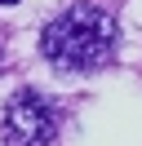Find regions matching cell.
<instances>
[{
  "mask_svg": "<svg viewBox=\"0 0 142 146\" xmlns=\"http://www.w3.org/2000/svg\"><path fill=\"white\" fill-rule=\"evenodd\" d=\"M40 53L58 71H102L115 53V18L89 0H76L40 31Z\"/></svg>",
  "mask_w": 142,
  "mask_h": 146,
  "instance_id": "cell-1",
  "label": "cell"
},
{
  "mask_svg": "<svg viewBox=\"0 0 142 146\" xmlns=\"http://www.w3.org/2000/svg\"><path fill=\"white\" fill-rule=\"evenodd\" d=\"M0 133H5L9 146H49L58 137V115H53V106L36 89H22L5 102Z\"/></svg>",
  "mask_w": 142,
  "mask_h": 146,
  "instance_id": "cell-2",
  "label": "cell"
},
{
  "mask_svg": "<svg viewBox=\"0 0 142 146\" xmlns=\"http://www.w3.org/2000/svg\"><path fill=\"white\" fill-rule=\"evenodd\" d=\"M0 5H18V0H0Z\"/></svg>",
  "mask_w": 142,
  "mask_h": 146,
  "instance_id": "cell-3",
  "label": "cell"
},
{
  "mask_svg": "<svg viewBox=\"0 0 142 146\" xmlns=\"http://www.w3.org/2000/svg\"><path fill=\"white\" fill-rule=\"evenodd\" d=\"M0 58H5V49H0Z\"/></svg>",
  "mask_w": 142,
  "mask_h": 146,
  "instance_id": "cell-4",
  "label": "cell"
}]
</instances>
